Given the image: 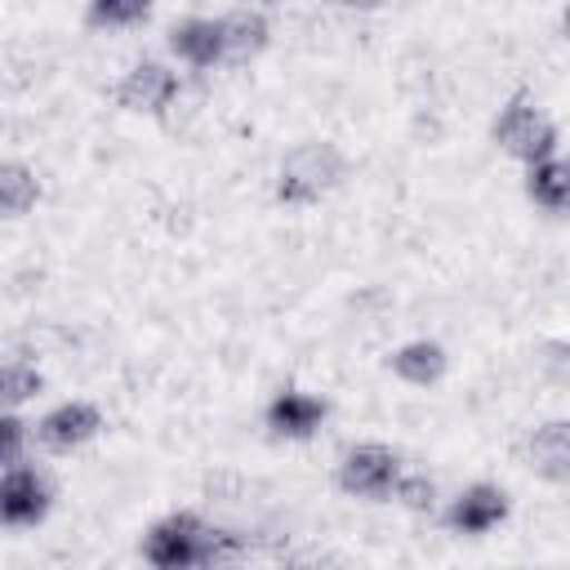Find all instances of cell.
<instances>
[{
	"instance_id": "6da1fadb",
	"label": "cell",
	"mask_w": 570,
	"mask_h": 570,
	"mask_svg": "<svg viewBox=\"0 0 570 570\" xmlns=\"http://www.w3.org/2000/svg\"><path fill=\"white\" fill-rule=\"evenodd\" d=\"M347 174V160L334 142H298L294 151H285L281 169H276V200L281 205H316L325 200Z\"/></svg>"
},
{
	"instance_id": "7a4b0ae2",
	"label": "cell",
	"mask_w": 570,
	"mask_h": 570,
	"mask_svg": "<svg viewBox=\"0 0 570 570\" xmlns=\"http://www.w3.org/2000/svg\"><path fill=\"white\" fill-rule=\"evenodd\" d=\"M494 142L530 169V165H543L557 156V125L530 94H512L494 116Z\"/></svg>"
},
{
	"instance_id": "3957f363",
	"label": "cell",
	"mask_w": 570,
	"mask_h": 570,
	"mask_svg": "<svg viewBox=\"0 0 570 570\" xmlns=\"http://www.w3.org/2000/svg\"><path fill=\"white\" fill-rule=\"evenodd\" d=\"M214 525L200 512H169L142 534V561L151 570H200Z\"/></svg>"
},
{
	"instance_id": "277c9868",
	"label": "cell",
	"mask_w": 570,
	"mask_h": 570,
	"mask_svg": "<svg viewBox=\"0 0 570 570\" xmlns=\"http://www.w3.org/2000/svg\"><path fill=\"white\" fill-rule=\"evenodd\" d=\"M405 476V459L392 445L365 441L343 450L338 459V490L352 499H370V503H387L396 494V481Z\"/></svg>"
},
{
	"instance_id": "5b68a950",
	"label": "cell",
	"mask_w": 570,
	"mask_h": 570,
	"mask_svg": "<svg viewBox=\"0 0 570 570\" xmlns=\"http://www.w3.org/2000/svg\"><path fill=\"white\" fill-rule=\"evenodd\" d=\"M169 53L196 71H214V67H227L236 62V40H232V22L227 13H191V18H178L169 27Z\"/></svg>"
},
{
	"instance_id": "8992f818",
	"label": "cell",
	"mask_w": 570,
	"mask_h": 570,
	"mask_svg": "<svg viewBox=\"0 0 570 570\" xmlns=\"http://www.w3.org/2000/svg\"><path fill=\"white\" fill-rule=\"evenodd\" d=\"M111 98H116V107H125V111H134V116H165V111L183 98V80H178L165 62L138 58V62L116 80Z\"/></svg>"
},
{
	"instance_id": "52a82bcc",
	"label": "cell",
	"mask_w": 570,
	"mask_h": 570,
	"mask_svg": "<svg viewBox=\"0 0 570 570\" xmlns=\"http://www.w3.org/2000/svg\"><path fill=\"white\" fill-rule=\"evenodd\" d=\"M53 508V485L45 472H36L31 463H18V468H4L0 476V521L9 530H31L49 517Z\"/></svg>"
},
{
	"instance_id": "ba28073f",
	"label": "cell",
	"mask_w": 570,
	"mask_h": 570,
	"mask_svg": "<svg viewBox=\"0 0 570 570\" xmlns=\"http://www.w3.org/2000/svg\"><path fill=\"white\" fill-rule=\"evenodd\" d=\"M102 432V410L89 401H62L36 423V441L53 454H71Z\"/></svg>"
},
{
	"instance_id": "9c48e42d",
	"label": "cell",
	"mask_w": 570,
	"mask_h": 570,
	"mask_svg": "<svg viewBox=\"0 0 570 570\" xmlns=\"http://www.w3.org/2000/svg\"><path fill=\"white\" fill-rule=\"evenodd\" d=\"M325 414H330V405H325L321 396L298 392V387H281V392L267 401L263 423H267V432H272V436H285V441H307V436H312V432L325 423Z\"/></svg>"
},
{
	"instance_id": "30bf717a",
	"label": "cell",
	"mask_w": 570,
	"mask_h": 570,
	"mask_svg": "<svg viewBox=\"0 0 570 570\" xmlns=\"http://www.w3.org/2000/svg\"><path fill=\"white\" fill-rule=\"evenodd\" d=\"M503 521H508V490L490 485V481H476V485L459 490V499L445 508V525L454 534H485Z\"/></svg>"
},
{
	"instance_id": "8fae6325",
	"label": "cell",
	"mask_w": 570,
	"mask_h": 570,
	"mask_svg": "<svg viewBox=\"0 0 570 570\" xmlns=\"http://www.w3.org/2000/svg\"><path fill=\"white\" fill-rule=\"evenodd\" d=\"M525 454H530V468L543 476V481H570V419H548L530 432L525 441Z\"/></svg>"
},
{
	"instance_id": "7c38bea8",
	"label": "cell",
	"mask_w": 570,
	"mask_h": 570,
	"mask_svg": "<svg viewBox=\"0 0 570 570\" xmlns=\"http://www.w3.org/2000/svg\"><path fill=\"white\" fill-rule=\"evenodd\" d=\"M445 365H450V356H445V347H441L436 338H410V343H401V347L387 356V370H392L401 383H410V387H432V383H441V379H445Z\"/></svg>"
},
{
	"instance_id": "4fadbf2b",
	"label": "cell",
	"mask_w": 570,
	"mask_h": 570,
	"mask_svg": "<svg viewBox=\"0 0 570 570\" xmlns=\"http://www.w3.org/2000/svg\"><path fill=\"white\" fill-rule=\"evenodd\" d=\"M525 196L548 214H570V156H552L525 169Z\"/></svg>"
},
{
	"instance_id": "5bb4252c",
	"label": "cell",
	"mask_w": 570,
	"mask_h": 570,
	"mask_svg": "<svg viewBox=\"0 0 570 570\" xmlns=\"http://www.w3.org/2000/svg\"><path fill=\"white\" fill-rule=\"evenodd\" d=\"M36 196H40L36 174H31L22 160H4V165H0V209H4L9 218H22V214L36 205Z\"/></svg>"
},
{
	"instance_id": "9a60e30c",
	"label": "cell",
	"mask_w": 570,
	"mask_h": 570,
	"mask_svg": "<svg viewBox=\"0 0 570 570\" xmlns=\"http://www.w3.org/2000/svg\"><path fill=\"white\" fill-rule=\"evenodd\" d=\"M245 561H249V534L227 530V525H214V534H209V552H205L200 570H240Z\"/></svg>"
},
{
	"instance_id": "2e32d148",
	"label": "cell",
	"mask_w": 570,
	"mask_h": 570,
	"mask_svg": "<svg viewBox=\"0 0 570 570\" xmlns=\"http://www.w3.org/2000/svg\"><path fill=\"white\" fill-rule=\"evenodd\" d=\"M151 18V4L147 0H94L89 9H85V22L89 27H107V31H116V27H138V22H147Z\"/></svg>"
},
{
	"instance_id": "e0dca14e",
	"label": "cell",
	"mask_w": 570,
	"mask_h": 570,
	"mask_svg": "<svg viewBox=\"0 0 570 570\" xmlns=\"http://www.w3.org/2000/svg\"><path fill=\"white\" fill-rule=\"evenodd\" d=\"M40 387H45V379H40V370H36V365H27V361H4V370H0L4 410H18V405H22V401H31Z\"/></svg>"
},
{
	"instance_id": "ac0fdd59",
	"label": "cell",
	"mask_w": 570,
	"mask_h": 570,
	"mask_svg": "<svg viewBox=\"0 0 570 570\" xmlns=\"http://www.w3.org/2000/svg\"><path fill=\"white\" fill-rule=\"evenodd\" d=\"M392 503H401L405 512H432V508H436V485H432V476H428V472H410V468H405V476L396 481Z\"/></svg>"
},
{
	"instance_id": "d6986e66",
	"label": "cell",
	"mask_w": 570,
	"mask_h": 570,
	"mask_svg": "<svg viewBox=\"0 0 570 570\" xmlns=\"http://www.w3.org/2000/svg\"><path fill=\"white\" fill-rule=\"evenodd\" d=\"M22 445H27V423L18 419V410H4L0 414V472L27 463L22 459Z\"/></svg>"
},
{
	"instance_id": "ffe728a7",
	"label": "cell",
	"mask_w": 570,
	"mask_h": 570,
	"mask_svg": "<svg viewBox=\"0 0 570 570\" xmlns=\"http://www.w3.org/2000/svg\"><path fill=\"white\" fill-rule=\"evenodd\" d=\"M281 570H330V561H325V557H294V561L281 566Z\"/></svg>"
},
{
	"instance_id": "44dd1931",
	"label": "cell",
	"mask_w": 570,
	"mask_h": 570,
	"mask_svg": "<svg viewBox=\"0 0 570 570\" xmlns=\"http://www.w3.org/2000/svg\"><path fill=\"white\" fill-rule=\"evenodd\" d=\"M561 31H566V36H570V9H566V13H561Z\"/></svg>"
}]
</instances>
